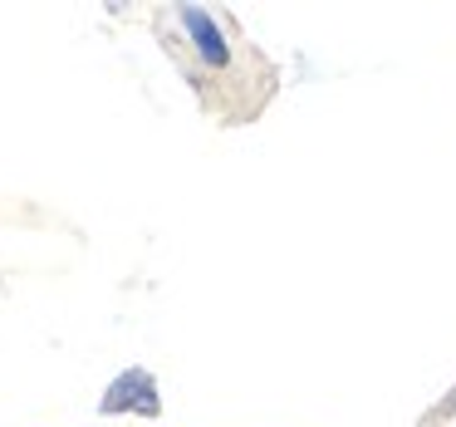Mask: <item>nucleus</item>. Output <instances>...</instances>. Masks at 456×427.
Wrapping results in <instances>:
<instances>
[{
	"label": "nucleus",
	"instance_id": "obj_1",
	"mask_svg": "<svg viewBox=\"0 0 456 427\" xmlns=\"http://www.w3.org/2000/svg\"><path fill=\"white\" fill-rule=\"evenodd\" d=\"M103 413H148L158 417L162 403H158V383H152V374H142V368H128V374H118L109 383V393H103Z\"/></svg>",
	"mask_w": 456,
	"mask_h": 427
}]
</instances>
